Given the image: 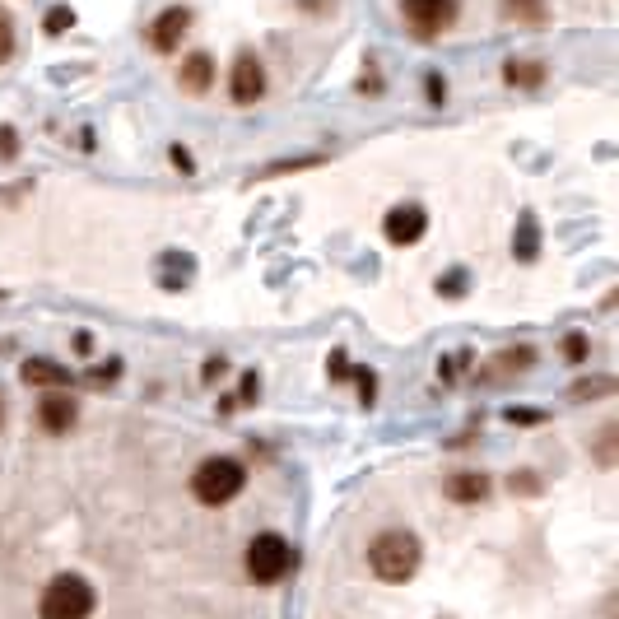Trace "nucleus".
Returning <instances> with one entry per match:
<instances>
[{"label": "nucleus", "instance_id": "obj_4", "mask_svg": "<svg viewBox=\"0 0 619 619\" xmlns=\"http://www.w3.org/2000/svg\"><path fill=\"white\" fill-rule=\"evenodd\" d=\"M289 568H294V550H289V540L275 536V531H266V536H256L252 545H247V578L261 582V587H275Z\"/></svg>", "mask_w": 619, "mask_h": 619}, {"label": "nucleus", "instance_id": "obj_11", "mask_svg": "<svg viewBox=\"0 0 619 619\" xmlns=\"http://www.w3.org/2000/svg\"><path fill=\"white\" fill-rule=\"evenodd\" d=\"M443 494L452 498V503H480V498L489 494V475L480 471H457L452 480L443 485Z\"/></svg>", "mask_w": 619, "mask_h": 619}, {"label": "nucleus", "instance_id": "obj_26", "mask_svg": "<svg viewBox=\"0 0 619 619\" xmlns=\"http://www.w3.org/2000/svg\"><path fill=\"white\" fill-rule=\"evenodd\" d=\"M173 163H177V168H182V173H191V168H196V163H191V154H187V149H182V145H173Z\"/></svg>", "mask_w": 619, "mask_h": 619}, {"label": "nucleus", "instance_id": "obj_1", "mask_svg": "<svg viewBox=\"0 0 619 619\" xmlns=\"http://www.w3.org/2000/svg\"><path fill=\"white\" fill-rule=\"evenodd\" d=\"M368 564L382 582H410L419 568V540L410 531H382L368 545Z\"/></svg>", "mask_w": 619, "mask_h": 619}, {"label": "nucleus", "instance_id": "obj_28", "mask_svg": "<svg viewBox=\"0 0 619 619\" xmlns=\"http://www.w3.org/2000/svg\"><path fill=\"white\" fill-rule=\"evenodd\" d=\"M429 98L433 103H443V80H438V75H429Z\"/></svg>", "mask_w": 619, "mask_h": 619}, {"label": "nucleus", "instance_id": "obj_21", "mask_svg": "<svg viewBox=\"0 0 619 619\" xmlns=\"http://www.w3.org/2000/svg\"><path fill=\"white\" fill-rule=\"evenodd\" d=\"M14 56V24H10V14L0 10V66Z\"/></svg>", "mask_w": 619, "mask_h": 619}, {"label": "nucleus", "instance_id": "obj_18", "mask_svg": "<svg viewBox=\"0 0 619 619\" xmlns=\"http://www.w3.org/2000/svg\"><path fill=\"white\" fill-rule=\"evenodd\" d=\"M70 24H75V10H66V5H52V10H47V19H42V28H47V33H66Z\"/></svg>", "mask_w": 619, "mask_h": 619}, {"label": "nucleus", "instance_id": "obj_10", "mask_svg": "<svg viewBox=\"0 0 619 619\" xmlns=\"http://www.w3.org/2000/svg\"><path fill=\"white\" fill-rule=\"evenodd\" d=\"M177 80H182V89H187V94H205V89L215 84V56H210V52H191L187 61H182V75H177Z\"/></svg>", "mask_w": 619, "mask_h": 619}, {"label": "nucleus", "instance_id": "obj_23", "mask_svg": "<svg viewBox=\"0 0 619 619\" xmlns=\"http://www.w3.org/2000/svg\"><path fill=\"white\" fill-rule=\"evenodd\" d=\"M19 154V140H14L10 126H0V159H14Z\"/></svg>", "mask_w": 619, "mask_h": 619}, {"label": "nucleus", "instance_id": "obj_27", "mask_svg": "<svg viewBox=\"0 0 619 619\" xmlns=\"http://www.w3.org/2000/svg\"><path fill=\"white\" fill-rule=\"evenodd\" d=\"M219 377H224V359H210L205 364V382H219Z\"/></svg>", "mask_w": 619, "mask_h": 619}, {"label": "nucleus", "instance_id": "obj_19", "mask_svg": "<svg viewBox=\"0 0 619 619\" xmlns=\"http://www.w3.org/2000/svg\"><path fill=\"white\" fill-rule=\"evenodd\" d=\"M526 364H536V350H526V345L498 354V368H526Z\"/></svg>", "mask_w": 619, "mask_h": 619}, {"label": "nucleus", "instance_id": "obj_3", "mask_svg": "<svg viewBox=\"0 0 619 619\" xmlns=\"http://www.w3.org/2000/svg\"><path fill=\"white\" fill-rule=\"evenodd\" d=\"M42 619H89L94 615V587L80 578V573H61V578L47 582V592L38 601Z\"/></svg>", "mask_w": 619, "mask_h": 619}, {"label": "nucleus", "instance_id": "obj_8", "mask_svg": "<svg viewBox=\"0 0 619 619\" xmlns=\"http://www.w3.org/2000/svg\"><path fill=\"white\" fill-rule=\"evenodd\" d=\"M229 89H233V103H243V108L266 94V70H261V61H256V56H238Z\"/></svg>", "mask_w": 619, "mask_h": 619}, {"label": "nucleus", "instance_id": "obj_7", "mask_svg": "<svg viewBox=\"0 0 619 619\" xmlns=\"http://www.w3.org/2000/svg\"><path fill=\"white\" fill-rule=\"evenodd\" d=\"M75 419H80V401L66 396V391H47L38 401V424L47 433H70L75 429Z\"/></svg>", "mask_w": 619, "mask_h": 619}, {"label": "nucleus", "instance_id": "obj_17", "mask_svg": "<svg viewBox=\"0 0 619 619\" xmlns=\"http://www.w3.org/2000/svg\"><path fill=\"white\" fill-rule=\"evenodd\" d=\"M596 461H601V466H615V424H606V429L596 433Z\"/></svg>", "mask_w": 619, "mask_h": 619}, {"label": "nucleus", "instance_id": "obj_9", "mask_svg": "<svg viewBox=\"0 0 619 619\" xmlns=\"http://www.w3.org/2000/svg\"><path fill=\"white\" fill-rule=\"evenodd\" d=\"M187 28H191V10H182V5L163 10L159 19H154V28H149V42H154V52H173L177 42L187 38Z\"/></svg>", "mask_w": 619, "mask_h": 619}, {"label": "nucleus", "instance_id": "obj_12", "mask_svg": "<svg viewBox=\"0 0 619 619\" xmlns=\"http://www.w3.org/2000/svg\"><path fill=\"white\" fill-rule=\"evenodd\" d=\"M24 382H33V387H70V373L61 364H52V359H28Z\"/></svg>", "mask_w": 619, "mask_h": 619}, {"label": "nucleus", "instance_id": "obj_14", "mask_svg": "<svg viewBox=\"0 0 619 619\" xmlns=\"http://www.w3.org/2000/svg\"><path fill=\"white\" fill-rule=\"evenodd\" d=\"M503 80H508V84H526V89H536V84L545 80V66H536V61H508V66H503Z\"/></svg>", "mask_w": 619, "mask_h": 619}, {"label": "nucleus", "instance_id": "obj_20", "mask_svg": "<svg viewBox=\"0 0 619 619\" xmlns=\"http://www.w3.org/2000/svg\"><path fill=\"white\" fill-rule=\"evenodd\" d=\"M587 350H592V345H587V336H578V331H573V336H564V359H568V364H582V359H587Z\"/></svg>", "mask_w": 619, "mask_h": 619}, {"label": "nucleus", "instance_id": "obj_29", "mask_svg": "<svg viewBox=\"0 0 619 619\" xmlns=\"http://www.w3.org/2000/svg\"><path fill=\"white\" fill-rule=\"evenodd\" d=\"M75 350L89 354V350H94V336H89V331H80V336H75Z\"/></svg>", "mask_w": 619, "mask_h": 619}, {"label": "nucleus", "instance_id": "obj_5", "mask_svg": "<svg viewBox=\"0 0 619 619\" xmlns=\"http://www.w3.org/2000/svg\"><path fill=\"white\" fill-rule=\"evenodd\" d=\"M401 14L415 28V38H438L457 19V0H401Z\"/></svg>", "mask_w": 619, "mask_h": 619}, {"label": "nucleus", "instance_id": "obj_30", "mask_svg": "<svg viewBox=\"0 0 619 619\" xmlns=\"http://www.w3.org/2000/svg\"><path fill=\"white\" fill-rule=\"evenodd\" d=\"M0 415H5V410H0Z\"/></svg>", "mask_w": 619, "mask_h": 619}, {"label": "nucleus", "instance_id": "obj_2", "mask_svg": "<svg viewBox=\"0 0 619 619\" xmlns=\"http://www.w3.org/2000/svg\"><path fill=\"white\" fill-rule=\"evenodd\" d=\"M243 485H247V471L233 457H210V461L196 466V475H191V494L201 498L205 508H219V503L238 498Z\"/></svg>", "mask_w": 619, "mask_h": 619}, {"label": "nucleus", "instance_id": "obj_25", "mask_svg": "<svg viewBox=\"0 0 619 619\" xmlns=\"http://www.w3.org/2000/svg\"><path fill=\"white\" fill-rule=\"evenodd\" d=\"M508 419H517V424H540V410H508Z\"/></svg>", "mask_w": 619, "mask_h": 619}, {"label": "nucleus", "instance_id": "obj_6", "mask_svg": "<svg viewBox=\"0 0 619 619\" xmlns=\"http://www.w3.org/2000/svg\"><path fill=\"white\" fill-rule=\"evenodd\" d=\"M424 229H429V215H424L419 205H396V210H387V219H382V233H387L396 247L419 243Z\"/></svg>", "mask_w": 619, "mask_h": 619}, {"label": "nucleus", "instance_id": "obj_13", "mask_svg": "<svg viewBox=\"0 0 619 619\" xmlns=\"http://www.w3.org/2000/svg\"><path fill=\"white\" fill-rule=\"evenodd\" d=\"M536 252H540L536 219L522 215V224H517V243H512V256H517V261H536Z\"/></svg>", "mask_w": 619, "mask_h": 619}, {"label": "nucleus", "instance_id": "obj_22", "mask_svg": "<svg viewBox=\"0 0 619 619\" xmlns=\"http://www.w3.org/2000/svg\"><path fill=\"white\" fill-rule=\"evenodd\" d=\"M461 289H466V270H447L443 280H438V294H447V298H461Z\"/></svg>", "mask_w": 619, "mask_h": 619}, {"label": "nucleus", "instance_id": "obj_15", "mask_svg": "<svg viewBox=\"0 0 619 619\" xmlns=\"http://www.w3.org/2000/svg\"><path fill=\"white\" fill-rule=\"evenodd\" d=\"M615 391V377H582V382H573V401H601V396H610Z\"/></svg>", "mask_w": 619, "mask_h": 619}, {"label": "nucleus", "instance_id": "obj_24", "mask_svg": "<svg viewBox=\"0 0 619 619\" xmlns=\"http://www.w3.org/2000/svg\"><path fill=\"white\" fill-rule=\"evenodd\" d=\"M512 489H522V494H536V475H531V471H522V475H512Z\"/></svg>", "mask_w": 619, "mask_h": 619}, {"label": "nucleus", "instance_id": "obj_16", "mask_svg": "<svg viewBox=\"0 0 619 619\" xmlns=\"http://www.w3.org/2000/svg\"><path fill=\"white\" fill-rule=\"evenodd\" d=\"M503 10L512 19H526V24H540L545 19V0H503Z\"/></svg>", "mask_w": 619, "mask_h": 619}]
</instances>
